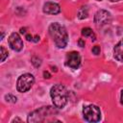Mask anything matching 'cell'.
<instances>
[{
  "label": "cell",
  "mask_w": 123,
  "mask_h": 123,
  "mask_svg": "<svg viewBox=\"0 0 123 123\" xmlns=\"http://www.w3.org/2000/svg\"><path fill=\"white\" fill-rule=\"evenodd\" d=\"M48 33H49L50 37H52L55 45L58 48L62 49L67 45L68 34H67L65 27L62 24H61L59 22L51 23L48 28Z\"/></svg>",
  "instance_id": "cell-1"
},
{
  "label": "cell",
  "mask_w": 123,
  "mask_h": 123,
  "mask_svg": "<svg viewBox=\"0 0 123 123\" xmlns=\"http://www.w3.org/2000/svg\"><path fill=\"white\" fill-rule=\"evenodd\" d=\"M96 1H102V0H96Z\"/></svg>",
  "instance_id": "cell-26"
},
{
  "label": "cell",
  "mask_w": 123,
  "mask_h": 123,
  "mask_svg": "<svg viewBox=\"0 0 123 123\" xmlns=\"http://www.w3.org/2000/svg\"><path fill=\"white\" fill-rule=\"evenodd\" d=\"M81 34L83 37H91V40H95V36H94V33L92 32V30L89 28V27H85L82 29L81 31Z\"/></svg>",
  "instance_id": "cell-12"
},
{
  "label": "cell",
  "mask_w": 123,
  "mask_h": 123,
  "mask_svg": "<svg viewBox=\"0 0 123 123\" xmlns=\"http://www.w3.org/2000/svg\"><path fill=\"white\" fill-rule=\"evenodd\" d=\"M81 64V56L77 51H71L67 53L65 58V65L72 68L78 69Z\"/></svg>",
  "instance_id": "cell-7"
},
{
  "label": "cell",
  "mask_w": 123,
  "mask_h": 123,
  "mask_svg": "<svg viewBox=\"0 0 123 123\" xmlns=\"http://www.w3.org/2000/svg\"><path fill=\"white\" fill-rule=\"evenodd\" d=\"M0 54H1V62H3L9 56V52L8 50L4 47V46H0Z\"/></svg>",
  "instance_id": "cell-14"
},
{
  "label": "cell",
  "mask_w": 123,
  "mask_h": 123,
  "mask_svg": "<svg viewBox=\"0 0 123 123\" xmlns=\"http://www.w3.org/2000/svg\"><path fill=\"white\" fill-rule=\"evenodd\" d=\"M87 16H88V8H87V6H82L77 12V17L79 19L83 20V19H86Z\"/></svg>",
  "instance_id": "cell-11"
},
{
  "label": "cell",
  "mask_w": 123,
  "mask_h": 123,
  "mask_svg": "<svg viewBox=\"0 0 123 123\" xmlns=\"http://www.w3.org/2000/svg\"><path fill=\"white\" fill-rule=\"evenodd\" d=\"M15 13L18 14L19 16H23V15H25L27 13V11L23 7H17L15 9Z\"/></svg>",
  "instance_id": "cell-16"
},
{
  "label": "cell",
  "mask_w": 123,
  "mask_h": 123,
  "mask_svg": "<svg viewBox=\"0 0 123 123\" xmlns=\"http://www.w3.org/2000/svg\"><path fill=\"white\" fill-rule=\"evenodd\" d=\"M111 21V14L106 10H99L94 15V23L98 28L110 24Z\"/></svg>",
  "instance_id": "cell-6"
},
{
  "label": "cell",
  "mask_w": 123,
  "mask_h": 123,
  "mask_svg": "<svg viewBox=\"0 0 123 123\" xmlns=\"http://www.w3.org/2000/svg\"><path fill=\"white\" fill-rule=\"evenodd\" d=\"M50 96L54 106L57 109H62L65 107L68 101V92L64 86L61 84L54 85L50 89Z\"/></svg>",
  "instance_id": "cell-2"
},
{
  "label": "cell",
  "mask_w": 123,
  "mask_h": 123,
  "mask_svg": "<svg viewBox=\"0 0 123 123\" xmlns=\"http://www.w3.org/2000/svg\"><path fill=\"white\" fill-rule=\"evenodd\" d=\"M16 121H18V122H21V119H20V118H14V119L12 120V122H16Z\"/></svg>",
  "instance_id": "cell-24"
},
{
  "label": "cell",
  "mask_w": 123,
  "mask_h": 123,
  "mask_svg": "<svg viewBox=\"0 0 123 123\" xmlns=\"http://www.w3.org/2000/svg\"><path fill=\"white\" fill-rule=\"evenodd\" d=\"M43 77L45 79H50L51 78V74L48 71H43Z\"/></svg>",
  "instance_id": "cell-19"
},
{
  "label": "cell",
  "mask_w": 123,
  "mask_h": 123,
  "mask_svg": "<svg viewBox=\"0 0 123 123\" xmlns=\"http://www.w3.org/2000/svg\"><path fill=\"white\" fill-rule=\"evenodd\" d=\"M33 41H35V42H37V41H39V36H35L34 37V38H33Z\"/></svg>",
  "instance_id": "cell-21"
},
{
  "label": "cell",
  "mask_w": 123,
  "mask_h": 123,
  "mask_svg": "<svg viewBox=\"0 0 123 123\" xmlns=\"http://www.w3.org/2000/svg\"><path fill=\"white\" fill-rule=\"evenodd\" d=\"M111 2H119V1H121V0H110Z\"/></svg>",
  "instance_id": "cell-25"
},
{
  "label": "cell",
  "mask_w": 123,
  "mask_h": 123,
  "mask_svg": "<svg viewBox=\"0 0 123 123\" xmlns=\"http://www.w3.org/2000/svg\"><path fill=\"white\" fill-rule=\"evenodd\" d=\"M42 11L46 14H58L61 12V7L55 2H46L42 7Z\"/></svg>",
  "instance_id": "cell-9"
},
{
  "label": "cell",
  "mask_w": 123,
  "mask_h": 123,
  "mask_svg": "<svg viewBox=\"0 0 123 123\" xmlns=\"http://www.w3.org/2000/svg\"><path fill=\"white\" fill-rule=\"evenodd\" d=\"M78 44H79L80 47H85V40L83 38H80L78 40Z\"/></svg>",
  "instance_id": "cell-20"
},
{
  "label": "cell",
  "mask_w": 123,
  "mask_h": 123,
  "mask_svg": "<svg viewBox=\"0 0 123 123\" xmlns=\"http://www.w3.org/2000/svg\"><path fill=\"white\" fill-rule=\"evenodd\" d=\"M8 43H9L10 47L15 52H19L23 48V41H22L19 34H17L15 32H13L10 35V37L8 38Z\"/></svg>",
  "instance_id": "cell-8"
},
{
  "label": "cell",
  "mask_w": 123,
  "mask_h": 123,
  "mask_svg": "<svg viewBox=\"0 0 123 123\" xmlns=\"http://www.w3.org/2000/svg\"><path fill=\"white\" fill-rule=\"evenodd\" d=\"M31 62L36 68H37L41 65V59L38 56H33L32 59H31Z\"/></svg>",
  "instance_id": "cell-13"
},
{
  "label": "cell",
  "mask_w": 123,
  "mask_h": 123,
  "mask_svg": "<svg viewBox=\"0 0 123 123\" xmlns=\"http://www.w3.org/2000/svg\"><path fill=\"white\" fill-rule=\"evenodd\" d=\"M25 38L28 40V41H33V36L32 35H30V34H26L25 35Z\"/></svg>",
  "instance_id": "cell-18"
},
{
  "label": "cell",
  "mask_w": 123,
  "mask_h": 123,
  "mask_svg": "<svg viewBox=\"0 0 123 123\" xmlns=\"http://www.w3.org/2000/svg\"><path fill=\"white\" fill-rule=\"evenodd\" d=\"M35 83V77L30 73L22 74L18 77L16 82V89L19 92H26L28 91Z\"/></svg>",
  "instance_id": "cell-5"
},
{
  "label": "cell",
  "mask_w": 123,
  "mask_h": 123,
  "mask_svg": "<svg viewBox=\"0 0 123 123\" xmlns=\"http://www.w3.org/2000/svg\"><path fill=\"white\" fill-rule=\"evenodd\" d=\"M20 33L21 34H26V28H20Z\"/></svg>",
  "instance_id": "cell-23"
},
{
  "label": "cell",
  "mask_w": 123,
  "mask_h": 123,
  "mask_svg": "<svg viewBox=\"0 0 123 123\" xmlns=\"http://www.w3.org/2000/svg\"><path fill=\"white\" fill-rule=\"evenodd\" d=\"M83 115L87 122H98L101 119V111L95 105H87L83 109Z\"/></svg>",
  "instance_id": "cell-4"
},
{
  "label": "cell",
  "mask_w": 123,
  "mask_h": 123,
  "mask_svg": "<svg viewBox=\"0 0 123 123\" xmlns=\"http://www.w3.org/2000/svg\"><path fill=\"white\" fill-rule=\"evenodd\" d=\"M100 51H101V49H100V46H98V45L93 46V47H92V49H91L92 54H94V55H96V56L100 54Z\"/></svg>",
  "instance_id": "cell-17"
},
{
  "label": "cell",
  "mask_w": 123,
  "mask_h": 123,
  "mask_svg": "<svg viewBox=\"0 0 123 123\" xmlns=\"http://www.w3.org/2000/svg\"><path fill=\"white\" fill-rule=\"evenodd\" d=\"M120 103L123 105V89L121 90V95H120Z\"/></svg>",
  "instance_id": "cell-22"
},
{
  "label": "cell",
  "mask_w": 123,
  "mask_h": 123,
  "mask_svg": "<svg viewBox=\"0 0 123 123\" xmlns=\"http://www.w3.org/2000/svg\"><path fill=\"white\" fill-rule=\"evenodd\" d=\"M58 113V111L56 107L51 106H44L37 110L33 111L29 113L27 121L29 123H37V122H43V121H49L48 117L53 116Z\"/></svg>",
  "instance_id": "cell-3"
},
{
  "label": "cell",
  "mask_w": 123,
  "mask_h": 123,
  "mask_svg": "<svg viewBox=\"0 0 123 123\" xmlns=\"http://www.w3.org/2000/svg\"><path fill=\"white\" fill-rule=\"evenodd\" d=\"M113 57L118 62H123V40H120L116 43L113 48Z\"/></svg>",
  "instance_id": "cell-10"
},
{
  "label": "cell",
  "mask_w": 123,
  "mask_h": 123,
  "mask_svg": "<svg viewBox=\"0 0 123 123\" xmlns=\"http://www.w3.org/2000/svg\"><path fill=\"white\" fill-rule=\"evenodd\" d=\"M5 100L9 103H16L17 101V97L12 95V94H6L5 95Z\"/></svg>",
  "instance_id": "cell-15"
}]
</instances>
